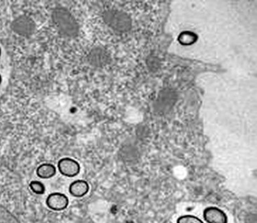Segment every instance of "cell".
<instances>
[{"label": "cell", "mask_w": 257, "mask_h": 223, "mask_svg": "<svg viewBox=\"0 0 257 223\" xmlns=\"http://www.w3.org/2000/svg\"><path fill=\"white\" fill-rule=\"evenodd\" d=\"M52 22L56 29L62 35L68 38L77 36L79 26L75 18L68 10L64 8H56L52 11Z\"/></svg>", "instance_id": "1"}, {"label": "cell", "mask_w": 257, "mask_h": 223, "mask_svg": "<svg viewBox=\"0 0 257 223\" xmlns=\"http://www.w3.org/2000/svg\"><path fill=\"white\" fill-rule=\"evenodd\" d=\"M104 22L117 32H126L132 28V20L124 12L117 10H108L102 15Z\"/></svg>", "instance_id": "2"}, {"label": "cell", "mask_w": 257, "mask_h": 223, "mask_svg": "<svg viewBox=\"0 0 257 223\" xmlns=\"http://www.w3.org/2000/svg\"><path fill=\"white\" fill-rule=\"evenodd\" d=\"M30 188L32 191L36 194H43L45 192V186L38 180H32L30 182Z\"/></svg>", "instance_id": "10"}, {"label": "cell", "mask_w": 257, "mask_h": 223, "mask_svg": "<svg viewBox=\"0 0 257 223\" xmlns=\"http://www.w3.org/2000/svg\"><path fill=\"white\" fill-rule=\"evenodd\" d=\"M11 28L18 35L29 36L34 33L36 25L31 18L23 15L12 22Z\"/></svg>", "instance_id": "3"}, {"label": "cell", "mask_w": 257, "mask_h": 223, "mask_svg": "<svg viewBox=\"0 0 257 223\" xmlns=\"http://www.w3.org/2000/svg\"><path fill=\"white\" fill-rule=\"evenodd\" d=\"M177 223H204L200 218L191 214L180 216L177 220Z\"/></svg>", "instance_id": "11"}, {"label": "cell", "mask_w": 257, "mask_h": 223, "mask_svg": "<svg viewBox=\"0 0 257 223\" xmlns=\"http://www.w3.org/2000/svg\"><path fill=\"white\" fill-rule=\"evenodd\" d=\"M90 186L84 180H76L70 184L69 193L76 198H81L85 196L89 191Z\"/></svg>", "instance_id": "8"}, {"label": "cell", "mask_w": 257, "mask_h": 223, "mask_svg": "<svg viewBox=\"0 0 257 223\" xmlns=\"http://www.w3.org/2000/svg\"><path fill=\"white\" fill-rule=\"evenodd\" d=\"M88 63L95 67H101L109 62V56L107 52L103 48H95L88 54Z\"/></svg>", "instance_id": "6"}, {"label": "cell", "mask_w": 257, "mask_h": 223, "mask_svg": "<svg viewBox=\"0 0 257 223\" xmlns=\"http://www.w3.org/2000/svg\"><path fill=\"white\" fill-rule=\"evenodd\" d=\"M48 207L54 211H61L66 209L69 204L68 196L61 192H52L46 199Z\"/></svg>", "instance_id": "5"}, {"label": "cell", "mask_w": 257, "mask_h": 223, "mask_svg": "<svg viewBox=\"0 0 257 223\" xmlns=\"http://www.w3.org/2000/svg\"><path fill=\"white\" fill-rule=\"evenodd\" d=\"M1 54H2L1 48H0V57H1Z\"/></svg>", "instance_id": "12"}, {"label": "cell", "mask_w": 257, "mask_h": 223, "mask_svg": "<svg viewBox=\"0 0 257 223\" xmlns=\"http://www.w3.org/2000/svg\"><path fill=\"white\" fill-rule=\"evenodd\" d=\"M203 216L207 223H227L228 217L226 213L220 208L210 206L205 208Z\"/></svg>", "instance_id": "7"}, {"label": "cell", "mask_w": 257, "mask_h": 223, "mask_svg": "<svg viewBox=\"0 0 257 223\" xmlns=\"http://www.w3.org/2000/svg\"><path fill=\"white\" fill-rule=\"evenodd\" d=\"M56 173L55 166L53 164L44 163L40 164L36 169V174L42 179H48L53 177Z\"/></svg>", "instance_id": "9"}, {"label": "cell", "mask_w": 257, "mask_h": 223, "mask_svg": "<svg viewBox=\"0 0 257 223\" xmlns=\"http://www.w3.org/2000/svg\"><path fill=\"white\" fill-rule=\"evenodd\" d=\"M60 173L67 177H74L80 173V165L76 160L71 158H61L58 162Z\"/></svg>", "instance_id": "4"}]
</instances>
